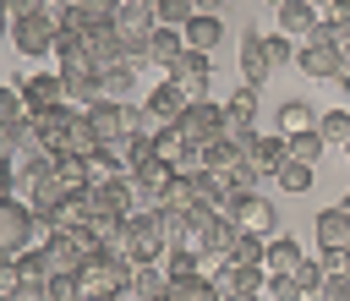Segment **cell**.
Returning a JSON list of instances; mask_svg holds the SVG:
<instances>
[{
  "instance_id": "9",
  "label": "cell",
  "mask_w": 350,
  "mask_h": 301,
  "mask_svg": "<svg viewBox=\"0 0 350 301\" xmlns=\"http://www.w3.org/2000/svg\"><path fill=\"white\" fill-rule=\"evenodd\" d=\"M77 44H82V55L104 71V66H120L126 60V44H120V33L109 27V22H88L82 33H77Z\"/></svg>"
},
{
  "instance_id": "14",
  "label": "cell",
  "mask_w": 350,
  "mask_h": 301,
  "mask_svg": "<svg viewBox=\"0 0 350 301\" xmlns=\"http://www.w3.org/2000/svg\"><path fill=\"white\" fill-rule=\"evenodd\" d=\"M27 241H33V208L16 202V197H5V202H0V252L11 257V252H22Z\"/></svg>"
},
{
  "instance_id": "47",
  "label": "cell",
  "mask_w": 350,
  "mask_h": 301,
  "mask_svg": "<svg viewBox=\"0 0 350 301\" xmlns=\"http://www.w3.org/2000/svg\"><path fill=\"white\" fill-rule=\"evenodd\" d=\"M323 274H350V252H323Z\"/></svg>"
},
{
  "instance_id": "42",
  "label": "cell",
  "mask_w": 350,
  "mask_h": 301,
  "mask_svg": "<svg viewBox=\"0 0 350 301\" xmlns=\"http://www.w3.org/2000/svg\"><path fill=\"white\" fill-rule=\"evenodd\" d=\"M49 301H82V290H77V274H49Z\"/></svg>"
},
{
  "instance_id": "61",
  "label": "cell",
  "mask_w": 350,
  "mask_h": 301,
  "mask_svg": "<svg viewBox=\"0 0 350 301\" xmlns=\"http://www.w3.org/2000/svg\"><path fill=\"white\" fill-rule=\"evenodd\" d=\"M0 301H5V296H0Z\"/></svg>"
},
{
  "instance_id": "37",
  "label": "cell",
  "mask_w": 350,
  "mask_h": 301,
  "mask_svg": "<svg viewBox=\"0 0 350 301\" xmlns=\"http://www.w3.org/2000/svg\"><path fill=\"white\" fill-rule=\"evenodd\" d=\"M273 181H279L284 192H306V186H312V164H301V159H290V153H284V164L273 170Z\"/></svg>"
},
{
  "instance_id": "22",
  "label": "cell",
  "mask_w": 350,
  "mask_h": 301,
  "mask_svg": "<svg viewBox=\"0 0 350 301\" xmlns=\"http://www.w3.org/2000/svg\"><path fill=\"white\" fill-rule=\"evenodd\" d=\"M180 38H186V49H197V55H213L219 49V38H224V16H191L186 27H180Z\"/></svg>"
},
{
  "instance_id": "28",
  "label": "cell",
  "mask_w": 350,
  "mask_h": 301,
  "mask_svg": "<svg viewBox=\"0 0 350 301\" xmlns=\"http://www.w3.org/2000/svg\"><path fill=\"white\" fill-rule=\"evenodd\" d=\"M11 257H16V274H22V285H49L55 263H49V252H44V246H22V252H11Z\"/></svg>"
},
{
  "instance_id": "5",
  "label": "cell",
  "mask_w": 350,
  "mask_h": 301,
  "mask_svg": "<svg viewBox=\"0 0 350 301\" xmlns=\"http://www.w3.org/2000/svg\"><path fill=\"white\" fill-rule=\"evenodd\" d=\"M11 44L22 49V55H33V60H44L49 49H55V16H49V5H38V11H22V16H11Z\"/></svg>"
},
{
  "instance_id": "44",
  "label": "cell",
  "mask_w": 350,
  "mask_h": 301,
  "mask_svg": "<svg viewBox=\"0 0 350 301\" xmlns=\"http://www.w3.org/2000/svg\"><path fill=\"white\" fill-rule=\"evenodd\" d=\"M295 285H301V290H306V301H312V296H317V285H323V263H306V257H301Z\"/></svg>"
},
{
  "instance_id": "19",
  "label": "cell",
  "mask_w": 350,
  "mask_h": 301,
  "mask_svg": "<svg viewBox=\"0 0 350 301\" xmlns=\"http://www.w3.org/2000/svg\"><path fill=\"white\" fill-rule=\"evenodd\" d=\"M235 55H241V77H246V88H262L273 66H268V55H262V33H257V27L241 33V49H235Z\"/></svg>"
},
{
  "instance_id": "27",
  "label": "cell",
  "mask_w": 350,
  "mask_h": 301,
  "mask_svg": "<svg viewBox=\"0 0 350 301\" xmlns=\"http://www.w3.org/2000/svg\"><path fill=\"white\" fill-rule=\"evenodd\" d=\"M208 263H235V268H262V235H246V230H235V241H230V252H219V257H208Z\"/></svg>"
},
{
  "instance_id": "45",
  "label": "cell",
  "mask_w": 350,
  "mask_h": 301,
  "mask_svg": "<svg viewBox=\"0 0 350 301\" xmlns=\"http://www.w3.org/2000/svg\"><path fill=\"white\" fill-rule=\"evenodd\" d=\"M0 120H5V126L22 120V93H16V88H0Z\"/></svg>"
},
{
  "instance_id": "40",
  "label": "cell",
  "mask_w": 350,
  "mask_h": 301,
  "mask_svg": "<svg viewBox=\"0 0 350 301\" xmlns=\"http://www.w3.org/2000/svg\"><path fill=\"white\" fill-rule=\"evenodd\" d=\"M164 274H170V279H186V274H202V257H191L186 246H164Z\"/></svg>"
},
{
  "instance_id": "59",
  "label": "cell",
  "mask_w": 350,
  "mask_h": 301,
  "mask_svg": "<svg viewBox=\"0 0 350 301\" xmlns=\"http://www.w3.org/2000/svg\"><path fill=\"white\" fill-rule=\"evenodd\" d=\"M262 5H268V11H279V5H284V0H262Z\"/></svg>"
},
{
  "instance_id": "17",
  "label": "cell",
  "mask_w": 350,
  "mask_h": 301,
  "mask_svg": "<svg viewBox=\"0 0 350 301\" xmlns=\"http://www.w3.org/2000/svg\"><path fill=\"white\" fill-rule=\"evenodd\" d=\"M317 246L323 252H350V202H334L317 213Z\"/></svg>"
},
{
  "instance_id": "21",
  "label": "cell",
  "mask_w": 350,
  "mask_h": 301,
  "mask_svg": "<svg viewBox=\"0 0 350 301\" xmlns=\"http://www.w3.org/2000/svg\"><path fill=\"white\" fill-rule=\"evenodd\" d=\"M273 16H279V27H273V33H284V38H295V44H301V38H306V33H312V27L323 22V16H317V11L306 5V0H284V5L273 11Z\"/></svg>"
},
{
  "instance_id": "49",
  "label": "cell",
  "mask_w": 350,
  "mask_h": 301,
  "mask_svg": "<svg viewBox=\"0 0 350 301\" xmlns=\"http://www.w3.org/2000/svg\"><path fill=\"white\" fill-rule=\"evenodd\" d=\"M16 131H22V120H16V126H5V120H0V159H11V153H16Z\"/></svg>"
},
{
  "instance_id": "53",
  "label": "cell",
  "mask_w": 350,
  "mask_h": 301,
  "mask_svg": "<svg viewBox=\"0 0 350 301\" xmlns=\"http://www.w3.org/2000/svg\"><path fill=\"white\" fill-rule=\"evenodd\" d=\"M219 301H262V290H230V296H219Z\"/></svg>"
},
{
  "instance_id": "51",
  "label": "cell",
  "mask_w": 350,
  "mask_h": 301,
  "mask_svg": "<svg viewBox=\"0 0 350 301\" xmlns=\"http://www.w3.org/2000/svg\"><path fill=\"white\" fill-rule=\"evenodd\" d=\"M191 11H202V16H224V0H191Z\"/></svg>"
},
{
  "instance_id": "12",
  "label": "cell",
  "mask_w": 350,
  "mask_h": 301,
  "mask_svg": "<svg viewBox=\"0 0 350 301\" xmlns=\"http://www.w3.org/2000/svg\"><path fill=\"white\" fill-rule=\"evenodd\" d=\"M241 164H246L252 175H273V170L284 164V131H252L246 148H241Z\"/></svg>"
},
{
  "instance_id": "38",
  "label": "cell",
  "mask_w": 350,
  "mask_h": 301,
  "mask_svg": "<svg viewBox=\"0 0 350 301\" xmlns=\"http://www.w3.org/2000/svg\"><path fill=\"white\" fill-rule=\"evenodd\" d=\"M197 11H191V0H153V22L159 27H186Z\"/></svg>"
},
{
  "instance_id": "50",
  "label": "cell",
  "mask_w": 350,
  "mask_h": 301,
  "mask_svg": "<svg viewBox=\"0 0 350 301\" xmlns=\"http://www.w3.org/2000/svg\"><path fill=\"white\" fill-rule=\"evenodd\" d=\"M11 186H16V164H11V159H0V202L11 197Z\"/></svg>"
},
{
  "instance_id": "16",
  "label": "cell",
  "mask_w": 350,
  "mask_h": 301,
  "mask_svg": "<svg viewBox=\"0 0 350 301\" xmlns=\"http://www.w3.org/2000/svg\"><path fill=\"white\" fill-rule=\"evenodd\" d=\"M93 192V213H115V219H126L131 208H137V186L126 181V175H115V181H104V186H88Z\"/></svg>"
},
{
  "instance_id": "60",
  "label": "cell",
  "mask_w": 350,
  "mask_h": 301,
  "mask_svg": "<svg viewBox=\"0 0 350 301\" xmlns=\"http://www.w3.org/2000/svg\"><path fill=\"white\" fill-rule=\"evenodd\" d=\"M345 202H350V192H345Z\"/></svg>"
},
{
  "instance_id": "31",
  "label": "cell",
  "mask_w": 350,
  "mask_h": 301,
  "mask_svg": "<svg viewBox=\"0 0 350 301\" xmlns=\"http://www.w3.org/2000/svg\"><path fill=\"white\" fill-rule=\"evenodd\" d=\"M273 120H279V131L290 137V131H312V126H317V109H312L306 99H284Z\"/></svg>"
},
{
  "instance_id": "8",
  "label": "cell",
  "mask_w": 350,
  "mask_h": 301,
  "mask_svg": "<svg viewBox=\"0 0 350 301\" xmlns=\"http://www.w3.org/2000/svg\"><path fill=\"white\" fill-rule=\"evenodd\" d=\"M219 126H224V115H219L213 99H186V109L175 115V131H180L186 142H213Z\"/></svg>"
},
{
  "instance_id": "57",
  "label": "cell",
  "mask_w": 350,
  "mask_h": 301,
  "mask_svg": "<svg viewBox=\"0 0 350 301\" xmlns=\"http://www.w3.org/2000/svg\"><path fill=\"white\" fill-rule=\"evenodd\" d=\"M44 5H49V11H60V5H77V0H44Z\"/></svg>"
},
{
  "instance_id": "10",
  "label": "cell",
  "mask_w": 350,
  "mask_h": 301,
  "mask_svg": "<svg viewBox=\"0 0 350 301\" xmlns=\"http://www.w3.org/2000/svg\"><path fill=\"white\" fill-rule=\"evenodd\" d=\"M164 77H170L186 99H208V88H213V60H208V55H197V49H186Z\"/></svg>"
},
{
  "instance_id": "33",
  "label": "cell",
  "mask_w": 350,
  "mask_h": 301,
  "mask_svg": "<svg viewBox=\"0 0 350 301\" xmlns=\"http://www.w3.org/2000/svg\"><path fill=\"white\" fill-rule=\"evenodd\" d=\"M131 88H137V71H131L126 60H120V66H104V71H98V93H104V99H126Z\"/></svg>"
},
{
  "instance_id": "30",
  "label": "cell",
  "mask_w": 350,
  "mask_h": 301,
  "mask_svg": "<svg viewBox=\"0 0 350 301\" xmlns=\"http://www.w3.org/2000/svg\"><path fill=\"white\" fill-rule=\"evenodd\" d=\"M153 208H170V213L197 208V181H191V175H170V186L159 192V202H153Z\"/></svg>"
},
{
  "instance_id": "48",
  "label": "cell",
  "mask_w": 350,
  "mask_h": 301,
  "mask_svg": "<svg viewBox=\"0 0 350 301\" xmlns=\"http://www.w3.org/2000/svg\"><path fill=\"white\" fill-rule=\"evenodd\" d=\"M5 301H49V290H44V285H16Z\"/></svg>"
},
{
  "instance_id": "25",
  "label": "cell",
  "mask_w": 350,
  "mask_h": 301,
  "mask_svg": "<svg viewBox=\"0 0 350 301\" xmlns=\"http://www.w3.org/2000/svg\"><path fill=\"white\" fill-rule=\"evenodd\" d=\"M137 301H159L164 290H170V274H164V263H137L131 268V285H126Z\"/></svg>"
},
{
  "instance_id": "26",
  "label": "cell",
  "mask_w": 350,
  "mask_h": 301,
  "mask_svg": "<svg viewBox=\"0 0 350 301\" xmlns=\"http://www.w3.org/2000/svg\"><path fill=\"white\" fill-rule=\"evenodd\" d=\"M82 170H88V186H104V181L126 175V164H120V148H93V153H82Z\"/></svg>"
},
{
  "instance_id": "7",
  "label": "cell",
  "mask_w": 350,
  "mask_h": 301,
  "mask_svg": "<svg viewBox=\"0 0 350 301\" xmlns=\"http://www.w3.org/2000/svg\"><path fill=\"white\" fill-rule=\"evenodd\" d=\"M44 252H49V263H55V274H77L88 257H98L104 246L88 235V230H55L49 241H44Z\"/></svg>"
},
{
  "instance_id": "6",
  "label": "cell",
  "mask_w": 350,
  "mask_h": 301,
  "mask_svg": "<svg viewBox=\"0 0 350 301\" xmlns=\"http://www.w3.org/2000/svg\"><path fill=\"white\" fill-rule=\"evenodd\" d=\"M126 285H131V268H120V263H115V257H104V252H98V257H88V263L77 268V290H82L88 301L120 296Z\"/></svg>"
},
{
  "instance_id": "4",
  "label": "cell",
  "mask_w": 350,
  "mask_h": 301,
  "mask_svg": "<svg viewBox=\"0 0 350 301\" xmlns=\"http://www.w3.org/2000/svg\"><path fill=\"white\" fill-rule=\"evenodd\" d=\"M120 235L131 241V257H137V263H159V257H164V246H170L159 208H131V213L120 219Z\"/></svg>"
},
{
  "instance_id": "18",
  "label": "cell",
  "mask_w": 350,
  "mask_h": 301,
  "mask_svg": "<svg viewBox=\"0 0 350 301\" xmlns=\"http://www.w3.org/2000/svg\"><path fill=\"white\" fill-rule=\"evenodd\" d=\"M180 109H186V93H180V88L170 82V77H164V82H159V88L148 93V104H142L148 126H175V115H180Z\"/></svg>"
},
{
  "instance_id": "39",
  "label": "cell",
  "mask_w": 350,
  "mask_h": 301,
  "mask_svg": "<svg viewBox=\"0 0 350 301\" xmlns=\"http://www.w3.org/2000/svg\"><path fill=\"white\" fill-rule=\"evenodd\" d=\"M262 55H268L273 71H279V66H295V38H284V33H262Z\"/></svg>"
},
{
  "instance_id": "43",
  "label": "cell",
  "mask_w": 350,
  "mask_h": 301,
  "mask_svg": "<svg viewBox=\"0 0 350 301\" xmlns=\"http://www.w3.org/2000/svg\"><path fill=\"white\" fill-rule=\"evenodd\" d=\"M317 301H350V274H323Z\"/></svg>"
},
{
  "instance_id": "58",
  "label": "cell",
  "mask_w": 350,
  "mask_h": 301,
  "mask_svg": "<svg viewBox=\"0 0 350 301\" xmlns=\"http://www.w3.org/2000/svg\"><path fill=\"white\" fill-rule=\"evenodd\" d=\"M5 27H11V11H5V5H0V33H5Z\"/></svg>"
},
{
  "instance_id": "35",
  "label": "cell",
  "mask_w": 350,
  "mask_h": 301,
  "mask_svg": "<svg viewBox=\"0 0 350 301\" xmlns=\"http://www.w3.org/2000/svg\"><path fill=\"white\" fill-rule=\"evenodd\" d=\"M202 148V170H213V175H230L235 164H241V153L224 142V137H213V142H197Z\"/></svg>"
},
{
  "instance_id": "24",
  "label": "cell",
  "mask_w": 350,
  "mask_h": 301,
  "mask_svg": "<svg viewBox=\"0 0 350 301\" xmlns=\"http://www.w3.org/2000/svg\"><path fill=\"white\" fill-rule=\"evenodd\" d=\"M301 257H306V252H301L290 235H268V241H262V268H268V274H295Z\"/></svg>"
},
{
  "instance_id": "20",
  "label": "cell",
  "mask_w": 350,
  "mask_h": 301,
  "mask_svg": "<svg viewBox=\"0 0 350 301\" xmlns=\"http://www.w3.org/2000/svg\"><path fill=\"white\" fill-rule=\"evenodd\" d=\"M219 115H224L219 131H252V126H257V88H235V93L219 104Z\"/></svg>"
},
{
  "instance_id": "1",
  "label": "cell",
  "mask_w": 350,
  "mask_h": 301,
  "mask_svg": "<svg viewBox=\"0 0 350 301\" xmlns=\"http://www.w3.org/2000/svg\"><path fill=\"white\" fill-rule=\"evenodd\" d=\"M55 71H60V82H66V104H98L104 93H98V66L82 55V44H71V49H55Z\"/></svg>"
},
{
  "instance_id": "15",
  "label": "cell",
  "mask_w": 350,
  "mask_h": 301,
  "mask_svg": "<svg viewBox=\"0 0 350 301\" xmlns=\"http://www.w3.org/2000/svg\"><path fill=\"white\" fill-rule=\"evenodd\" d=\"M170 175H175V170H170L164 159H153V153H148L142 164H131V170H126V181L137 186V202H148V208L159 202V192L170 186Z\"/></svg>"
},
{
  "instance_id": "32",
  "label": "cell",
  "mask_w": 350,
  "mask_h": 301,
  "mask_svg": "<svg viewBox=\"0 0 350 301\" xmlns=\"http://www.w3.org/2000/svg\"><path fill=\"white\" fill-rule=\"evenodd\" d=\"M317 137H323V148H350V109L317 115Z\"/></svg>"
},
{
  "instance_id": "41",
  "label": "cell",
  "mask_w": 350,
  "mask_h": 301,
  "mask_svg": "<svg viewBox=\"0 0 350 301\" xmlns=\"http://www.w3.org/2000/svg\"><path fill=\"white\" fill-rule=\"evenodd\" d=\"M268 301H306V290L295 285V274H268Z\"/></svg>"
},
{
  "instance_id": "13",
  "label": "cell",
  "mask_w": 350,
  "mask_h": 301,
  "mask_svg": "<svg viewBox=\"0 0 350 301\" xmlns=\"http://www.w3.org/2000/svg\"><path fill=\"white\" fill-rule=\"evenodd\" d=\"M109 27L120 33V44H148V33L159 27L153 22V0H120L115 16H109Z\"/></svg>"
},
{
  "instance_id": "29",
  "label": "cell",
  "mask_w": 350,
  "mask_h": 301,
  "mask_svg": "<svg viewBox=\"0 0 350 301\" xmlns=\"http://www.w3.org/2000/svg\"><path fill=\"white\" fill-rule=\"evenodd\" d=\"M159 301H219V290L208 274H186V279H170V290Z\"/></svg>"
},
{
  "instance_id": "3",
  "label": "cell",
  "mask_w": 350,
  "mask_h": 301,
  "mask_svg": "<svg viewBox=\"0 0 350 301\" xmlns=\"http://www.w3.org/2000/svg\"><path fill=\"white\" fill-rule=\"evenodd\" d=\"M295 66H301L312 82H334V77H339V66H345V49H339V44H334V33L317 22V27L295 44Z\"/></svg>"
},
{
  "instance_id": "34",
  "label": "cell",
  "mask_w": 350,
  "mask_h": 301,
  "mask_svg": "<svg viewBox=\"0 0 350 301\" xmlns=\"http://www.w3.org/2000/svg\"><path fill=\"white\" fill-rule=\"evenodd\" d=\"M284 153L301 159V164H317L328 148H323V137H317V126H312V131H290V137H284Z\"/></svg>"
},
{
  "instance_id": "56",
  "label": "cell",
  "mask_w": 350,
  "mask_h": 301,
  "mask_svg": "<svg viewBox=\"0 0 350 301\" xmlns=\"http://www.w3.org/2000/svg\"><path fill=\"white\" fill-rule=\"evenodd\" d=\"M82 301H88V296H82ZM104 301H137V296H131V290H120V296H104Z\"/></svg>"
},
{
  "instance_id": "36",
  "label": "cell",
  "mask_w": 350,
  "mask_h": 301,
  "mask_svg": "<svg viewBox=\"0 0 350 301\" xmlns=\"http://www.w3.org/2000/svg\"><path fill=\"white\" fill-rule=\"evenodd\" d=\"M180 148H186V137H180L175 126H153V159H164V164L175 170V159H180Z\"/></svg>"
},
{
  "instance_id": "2",
  "label": "cell",
  "mask_w": 350,
  "mask_h": 301,
  "mask_svg": "<svg viewBox=\"0 0 350 301\" xmlns=\"http://www.w3.org/2000/svg\"><path fill=\"white\" fill-rule=\"evenodd\" d=\"M219 213H224L235 230H246V235H262V241L279 230V208H273L262 192H230V197L219 202Z\"/></svg>"
},
{
  "instance_id": "11",
  "label": "cell",
  "mask_w": 350,
  "mask_h": 301,
  "mask_svg": "<svg viewBox=\"0 0 350 301\" xmlns=\"http://www.w3.org/2000/svg\"><path fill=\"white\" fill-rule=\"evenodd\" d=\"M16 93H22V115H38V109L66 104V82H60V71H33L27 82H16Z\"/></svg>"
},
{
  "instance_id": "46",
  "label": "cell",
  "mask_w": 350,
  "mask_h": 301,
  "mask_svg": "<svg viewBox=\"0 0 350 301\" xmlns=\"http://www.w3.org/2000/svg\"><path fill=\"white\" fill-rule=\"evenodd\" d=\"M16 285H22V274H16V257H5V252H0V296H11Z\"/></svg>"
},
{
  "instance_id": "52",
  "label": "cell",
  "mask_w": 350,
  "mask_h": 301,
  "mask_svg": "<svg viewBox=\"0 0 350 301\" xmlns=\"http://www.w3.org/2000/svg\"><path fill=\"white\" fill-rule=\"evenodd\" d=\"M0 5H5V11H11V16H22V11H38V5H44V0H0Z\"/></svg>"
},
{
  "instance_id": "55",
  "label": "cell",
  "mask_w": 350,
  "mask_h": 301,
  "mask_svg": "<svg viewBox=\"0 0 350 301\" xmlns=\"http://www.w3.org/2000/svg\"><path fill=\"white\" fill-rule=\"evenodd\" d=\"M306 5H312L317 16H328V11H334V0H306Z\"/></svg>"
},
{
  "instance_id": "23",
  "label": "cell",
  "mask_w": 350,
  "mask_h": 301,
  "mask_svg": "<svg viewBox=\"0 0 350 301\" xmlns=\"http://www.w3.org/2000/svg\"><path fill=\"white\" fill-rule=\"evenodd\" d=\"M180 55H186V38H180V27H153V33H148V66L170 71Z\"/></svg>"
},
{
  "instance_id": "54",
  "label": "cell",
  "mask_w": 350,
  "mask_h": 301,
  "mask_svg": "<svg viewBox=\"0 0 350 301\" xmlns=\"http://www.w3.org/2000/svg\"><path fill=\"white\" fill-rule=\"evenodd\" d=\"M334 82H339V93L350 99V55H345V66H339V77H334Z\"/></svg>"
}]
</instances>
